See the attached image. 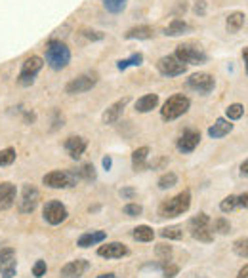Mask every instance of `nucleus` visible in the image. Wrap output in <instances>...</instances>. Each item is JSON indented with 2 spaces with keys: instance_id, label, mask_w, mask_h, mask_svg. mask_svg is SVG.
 Segmentation results:
<instances>
[{
  "instance_id": "473e14b6",
  "label": "nucleus",
  "mask_w": 248,
  "mask_h": 278,
  "mask_svg": "<svg viewBox=\"0 0 248 278\" xmlns=\"http://www.w3.org/2000/svg\"><path fill=\"white\" fill-rule=\"evenodd\" d=\"M77 174V178L79 179H84V181H92V179H96V170L92 164H82V168L79 172H75Z\"/></svg>"
},
{
  "instance_id": "7c9ffc66",
  "label": "nucleus",
  "mask_w": 248,
  "mask_h": 278,
  "mask_svg": "<svg viewBox=\"0 0 248 278\" xmlns=\"http://www.w3.org/2000/svg\"><path fill=\"white\" fill-rule=\"evenodd\" d=\"M16 156H18L16 149H12V147L2 149L0 150V166H10V164H14V162H16Z\"/></svg>"
},
{
  "instance_id": "0eeeda50",
  "label": "nucleus",
  "mask_w": 248,
  "mask_h": 278,
  "mask_svg": "<svg viewBox=\"0 0 248 278\" xmlns=\"http://www.w3.org/2000/svg\"><path fill=\"white\" fill-rule=\"evenodd\" d=\"M42 67H44V60L40 56H31V58L23 61L20 69V76H18L21 86H31L35 82V76L39 74Z\"/></svg>"
},
{
  "instance_id": "a19ab883",
  "label": "nucleus",
  "mask_w": 248,
  "mask_h": 278,
  "mask_svg": "<svg viewBox=\"0 0 248 278\" xmlns=\"http://www.w3.org/2000/svg\"><path fill=\"white\" fill-rule=\"evenodd\" d=\"M141 212H143V208L139 204H134V202H130V204L124 206V214L130 216V218H138V216H141Z\"/></svg>"
},
{
  "instance_id": "c9c22d12",
  "label": "nucleus",
  "mask_w": 248,
  "mask_h": 278,
  "mask_svg": "<svg viewBox=\"0 0 248 278\" xmlns=\"http://www.w3.org/2000/svg\"><path fill=\"white\" fill-rule=\"evenodd\" d=\"M155 254H157V258L160 259V263H168L170 259H172V246L159 244V246L155 248Z\"/></svg>"
},
{
  "instance_id": "423d86ee",
  "label": "nucleus",
  "mask_w": 248,
  "mask_h": 278,
  "mask_svg": "<svg viewBox=\"0 0 248 278\" xmlns=\"http://www.w3.org/2000/svg\"><path fill=\"white\" fill-rule=\"evenodd\" d=\"M77 181H79L77 174L65 172V170H54L42 178V183L50 189H69V187L77 185Z\"/></svg>"
},
{
  "instance_id": "dca6fc26",
  "label": "nucleus",
  "mask_w": 248,
  "mask_h": 278,
  "mask_svg": "<svg viewBox=\"0 0 248 278\" xmlns=\"http://www.w3.org/2000/svg\"><path fill=\"white\" fill-rule=\"evenodd\" d=\"M128 103H130V98H122V100L115 101L109 109L103 112V116H101L103 124H115V122H119V118L122 116V112H124Z\"/></svg>"
},
{
  "instance_id": "f257e3e1",
  "label": "nucleus",
  "mask_w": 248,
  "mask_h": 278,
  "mask_svg": "<svg viewBox=\"0 0 248 278\" xmlns=\"http://www.w3.org/2000/svg\"><path fill=\"white\" fill-rule=\"evenodd\" d=\"M46 63L50 69L61 70L71 63V50L65 42L58 38H52L46 44Z\"/></svg>"
},
{
  "instance_id": "ddd939ff",
  "label": "nucleus",
  "mask_w": 248,
  "mask_h": 278,
  "mask_svg": "<svg viewBox=\"0 0 248 278\" xmlns=\"http://www.w3.org/2000/svg\"><path fill=\"white\" fill-rule=\"evenodd\" d=\"M16 250L14 248H2L0 250V274L2 278H14L16 276Z\"/></svg>"
},
{
  "instance_id": "bb28decb",
  "label": "nucleus",
  "mask_w": 248,
  "mask_h": 278,
  "mask_svg": "<svg viewBox=\"0 0 248 278\" xmlns=\"http://www.w3.org/2000/svg\"><path fill=\"white\" fill-rule=\"evenodd\" d=\"M132 236H134V240H138V242H153L155 230L151 227H147V225H139V227H136L132 230Z\"/></svg>"
},
{
  "instance_id": "39448f33",
  "label": "nucleus",
  "mask_w": 248,
  "mask_h": 278,
  "mask_svg": "<svg viewBox=\"0 0 248 278\" xmlns=\"http://www.w3.org/2000/svg\"><path fill=\"white\" fill-rule=\"evenodd\" d=\"M189 230L191 236L198 242H212L214 240V230H212V221L206 214H198L189 221Z\"/></svg>"
},
{
  "instance_id": "f8f14e48",
  "label": "nucleus",
  "mask_w": 248,
  "mask_h": 278,
  "mask_svg": "<svg viewBox=\"0 0 248 278\" xmlns=\"http://www.w3.org/2000/svg\"><path fill=\"white\" fill-rule=\"evenodd\" d=\"M40 192L35 185H25L21 190V200H20V212L21 214H31L35 212V208L39 206Z\"/></svg>"
},
{
  "instance_id": "c756f323",
  "label": "nucleus",
  "mask_w": 248,
  "mask_h": 278,
  "mask_svg": "<svg viewBox=\"0 0 248 278\" xmlns=\"http://www.w3.org/2000/svg\"><path fill=\"white\" fill-rule=\"evenodd\" d=\"M105 10L111 12V14H120V12L126 8V2L128 0H101Z\"/></svg>"
},
{
  "instance_id": "58836bf2",
  "label": "nucleus",
  "mask_w": 248,
  "mask_h": 278,
  "mask_svg": "<svg viewBox=\"0 0 248 278\" xmlns=\"http://www.w3.org/2000/svg\"><path fill=\"white\" fill-rule=\"evenodd\" d=\"M80 34H82L84 38L92 40V42H99V40L105 38V34H103L101 30H94V29H80Z\"/></svg>"
},
{
  "instance_id": "a18cd8bd",
  "label": "nucleus",
  "mask_w": 248,
  "mask_h": 278,
  "mask_svg": "<svg viewBox=\"0 0 248 278\" xmlns=\"http://www.w3.org/2000/svg\"><path fill=\"white\" fill-rule=\"evenodd\" d=\"M237 204H238V208L248 210V192H242L240 196H237Z\"/></svg>"
},
{
  "instance_id": "8fccbe9b",
  "label": "nucleus",
  "mask_w": 248,
  "mask_h": 278,
  "mask_svg": "<svg viewBox=\"0 0 248 278\" xmlns=\"http://www.w3.org/2000/svg\"><path fill=\"white\" fill-rule=\"evenodd\" d=\"M242 60H244V69L248 72V46L246 48H242Z\"/></svg>"
},
{
  "instance_id": "412c9836",
  "label": "nucleus",
  "mask_w": 248,
  "mask_h": 278,
  "mask_svg": "<svg viewBox=\"0 0 248 278\" xmlns=\"http://www.w3.org/2000/svg\"><path fill=\"white\" fill-rule=\"evenodd\" d=\"M153 34H155V30L153 27H149V25H138V27H132L124 32V38L126 40H149L153 38Z\"/></svg>"
},
{
  "instance_id": "4be33fe9",
  "label": "nucleus",
  "mask_w": 248,
  "mask_h": 278,
  "mask_svg": "<svg viewBox=\"0 0 248 278\" xmlns=\"http://www.w3.org/2000/svg\"><path fill=\"white\" fill-rule=\"evenodd\" d=\"M159 105V96L157 94H145L136 101V110L138 112H151Z\"/></svg>"
},
{
  "instance_id": "3c124183",
  "label": "nucleus",
  "mask_w": 248,
  "mask_h": 278,
  "mask_svg": "<svg viewBox=\"0 0 248 278\" xmlns=\"http://www.w3.org/2000/svg\"><path fill=\"white\" fill-rule=\"evenodd\" d=\"M35 120H37V116H35V112H25V122H31V124H33Z\"/></svg>"
},
{
  "instance_id": "a878e982",
  "label": "nucleus",
  "mask_w": 248,
  "mask_h": 278,
  "mask_svg": "<svg viewBox=\"0 0 248 278\" xmlns=\"http://www.w3.org/2000/svg\"><path fill=\"white\" fill-rule=\"evenodd\" d=\"M244 25V14L242 12H233L229 14L227 20H225V27H227V32H238Z\"/></svg>"
},
{
  "instance_id": "b1692460",
  "label": "nucleus",
  "mask_w": 248,
  "mask_h": 278,
  "mask_svg": "<svg viewBox=\"0 0 248 278\" xmlns=\"http://www.w3.org/2000/svg\"><path fill=\"white\" fill-rule=\"evenodd\" d=\"M107 238V234L103 230H92V232H86L79 238V246L80 248H90V246H96L99 242Z\"/></svg>"
},
{
  "instance_id": "c85d7f7f",
  "label": "nucleus",
  "mask_w": 248,
  "mask_h": 278,
  "mask_svg": "<svg viewBox=\"0 0 248 278\" xmlns=\"http://www.w3.org/2000/svg\"><path fill=\"white\" fill-rule=\"evenodd\" d=\"M178 183V176L174 174V172H166L164 176H160L159 179V189L166 190V189H172L174 185Z\"/></svg>"
},
{
  "instance_id": "79ce46f5",
  "label": "nucleus",
  "mask_w": 248,
  "mask_h": 278,
  "mask_svg": "<svg viewBox=\"0 0 248 278\" xmlns=\"http://www.w3.org/2000/svg\"><path fill=\"white\" fill-rule=\"evenodd\" d=\"M46 270H48V267H46V261L39 259V261L35 263V267H33V274H35L37 278H42L44 274H46Z\"/></svg>"
},
{
  "instance_id": "72a5a7b5",
  "label": "nucleus",
  "mask_w": 248,
  "mask_h": 278,
  "mask_svg": "<svg viewBox=\"0 0 248 278\" xmlns=\"http://www.w3.org/2000/svg\"><path fill=\"white\" fill-rule=\"evenodd\" d=\"M233 252L237 254L238 258L248 259V236H246V238L235 240V244H233Z\"/></svg>"
},
{
  "instance_id": "6ab92c4d",
  "label": "nucleus",
  "mask_w": 248,
  "mask_h": 278,
  "mask_svg": "<svg viewBox=\"0 0 248 278\" xmlns=\"http://www.w3.org/2000/svg\"><path fill=\"white\" fill-rule=\"evenodd\" d=\"M16 185H12L8 181L0 183V210H8L16 202Z\"/></svg>"
},
{
  "instance_id": "2eb2a0df",
  "label": "nucleus",
  "mask_w": 248,
  "mask_h": 278,
  "mask_svg": "<svg viewBox=\"0 0 248 278\" xmlns=\"http://www.w3.org/2000/svg\"><path fill=\"white\" fill-rule=\"evenodd\" d=\"M90 268V263L86 259H77V261H69L65 267H61L60 274L63 278H80Z\"/></svg>"
},
{
  "instance_id": "7ed1b4c3",
  "label": "nucleus",
  "mask_w": 248,
  "mask_h": 278,
  "mask_svg": "<svg viewBox=\"0 0 248 278\" xmlns=\"http://www.w3.org/2000/svg\"><path fill=\"white\" fill-rule=\"evenodd\" d=\"M191 107V100L183 94H176L168 100L164 101L162 109H160V116L164 120H176L179 118L181 114H185Z\"/></svg>"
},
{
  "instance_id": "c03bdc74",
  "label": "nucleus",
  "mask_w": 248,
  "mask_h": 278,
  "mask_svg": "<svg viewBox=\"0 0 248 278\" xmlns=\"http://www.w3.org/2000/svg\"><path fill=\"white\" fill-rule=\"evenodd\" d=\"M119 194L124 200H132L134 196H136V189H132V187H124V189L119 190Z\"/></svg>"
},
{
  "instance_id": "4468645a",
  "label": "nucleus",
  "mask_w": 248,
  "mask_h": 278,
  "mask_svg": "<svg viewBox=\"0 0 248 278\" xmlns=\"http://www.w3.org/2000/svg\"><path fill=\"white\" fill-rule=\"evenodd\" d=\"M198 141H200V134L198 132H195V130H185L181 134V138L178 139V150L183 152V154L193 152V150L197 149Z\"/></svg>"
},
{
  "instance_id": "09e8293b",
  "label": "nucleus",
  "mask_w": 248,
  "mask_h": 278,
  "mask_svg": "<svg viewBox=\"0 0 248 278\" xmlns=\"http://www.w3.org/2000/svg\"><path fill=\"white\" fill-rule=\"evenodd\" d=\"M237 278H248V265H244V267L238 270Z\"/></svg>"
},
{
  "instance_id": "5701e85b",
  "label": "nucleus",
  "mask_w": 248,
  "mask_h": 278,
  "mask_svg": "<svg viewBox=\"0 0 248 278\" xmlns=\"http://www.w3.org/2000/svg\"><path fill=\"white\" fill-rule=\"evenodd\" d=\"M147 156H149V147H139L132 152V166L136 172H143V170L149 168L147 164Z\"/></svg>"
},
{
  "instance_id": "a211bd4d",
  "label": "nucleus",
  "mask_w": 248,
  "mask_h": 278,
  "mask_svg": "<svg viewBox=\"0 0 248 278\" xmlns=\"http://www.w3.org/2000/svg\"><path fill=\"white\" fill-rule=\"evenodd\" d=\"M86 147H88V141L80 138V136H71V138L65 139V149H67L71 158L79 160L82 156V152L86 150Z\"/></svg>"
},
{
  "instance_id": "37998d69",
  "label": "nucleus",
  "mask_w": 248,
  "mask_h": 278,
  "mask_svg": "<svg viewBox=\"0 0 248 278\" xmlns=\"http://www.w3.org/2000/svg\"><path fill=\"white\" fill-rule=\"evenodd\" d=\"M193 12L197 14L198 18H202V16L206 14V2H204V0H197L195 6H193Z\"/></svg>"
},
{
  "instance_id": "603ef678",
  "label": "nucleus",
  "mask_w": 248,
  "mask_h": 278,
  "mask_svg": "<svg viewBox=\"0 0 248 278\" xmlns=\"http://www.w3.org/2000/svg\"><path fill=\"white\" fill-rule=\"evenodd\" d=\"M96 278H119V276H115L113 272H109V274H99V276H96Z\"/></svg>"
},
{
  "instance_id": "9b49d317",
  "label": "nucleus",
  "mask_w": 248,
  "mask_h": 278,
  "mask_svg": "<svg viewBox=\"0 0 248 278\" xmlns=\"http://www.w3.org/2000/svg\"><path fill=\"white\" fill-rule=\"evenodd\" d=\"M187 86L191 90L198 92V94L206 96V94H210V92L214 90L216 80H214V76L208 74V72H195V74H191L187 78Z\"/></svg>"
},
{
  "instance_id": "de8ad7c7",
  "label": "nucleus",
  "mask_w": 248,
  "mask_h": 278,
  "mask_svg": "<svg viewBox=\"0 0 248 278\" xmlns=\"http://www.w3.org/2000/svg\"><path fill=\"white\" fill-rule=\"evenodd\" d=\"M240 174H242L244 178H248V158L244 160L242 164H240Z\"/></svg>"
},
{
  "instance_id": "f704fd0d",
  "label": "nucleus",
  "mask_w": 248,
  "mask_h": 278,
  "mask_svg": "<svg viewBox=\"0 0 248 278\" xmlns=\"http://www.w3.org/2000/svg\"><path fill=\"white\" fill-rule=\"evenodd\" d=\"M225 114H227V120H238L244 114V107L240 103H233L225 109Z\"/></svg>"
},
{
  "instance_id": "6e6552de",
  "label": "nucleus",
  "mask_w": 248,
  "mask_h": 278,
  "mask_svg": "<svg viewBox=\"0 0 248 278\" xmlns=\"http://www.w3.org/2000/svg\"><path fill=\"white\" fill-rule=\"evenodd\" d=\"M98 72H84V74H80L77 78H73L65 86V92L69 94V96H77V94H84V92H90V90L94 88L96 84H98Z\"/></svg>"
},
{
  "instance_id": "20e7f679",
  "label": "nucleus",
  "mask_w": 248,
  "mask_h": 278,
  "mask_svg": "<svg viewBox=\"0 0 248 278\" xmlns=\"http://www.w3.org/2000/svg\"><path fill=\"white\" fill-rule=\"evenodd\" d=\"M174 58H178L185 65H204L208 61V56L204 54V50L197 44H191V42L179 44L174 52Z\"/></svg>"
},
{
  "instance_id": "1a4fd4ad",
  "label": "nucleus",
  "mask_w": 248,
  "mask_h": 278,
  "mask_svg": "<svg viewBox=\"0 0 248 278\" xmlns=\"http://www.w3.org/2000/svg\"><path fill=\"white\" fill-rule=\"evenodd\" d=\"M42 214H44L46 223H50V225H61L67 219V216H69L67 208L61 204L60 200H50V202H46Z\"/></svg>"
},
{
  "instance_id": "cd10ccee",
  "label": "nucleus",
  "mask_w": 248,
  "mask_h": 278,
  "mask_svg": "<svg viewBox=\"0 0 248 278\" xmlns=\"http://www.w3.org/2000/svg\"><path fill=\"white\" fill-rule=\"evenodd\" d=\"M143 63V54H132L128 60H120L119 63H117V67H119V70H126L128 67H139Z\"/></svg>"
},
{
  "instance_id": "2f4dec72",
  "label": "nucleus",
  "mask_w": 248,
  "mask_h": 278,
  "mask_svg": "<svg viewBox=\"0 0 248 278\" xmlns=\"http://www.w3.org/2000/svg\"><path fill=\"white\" fill-rule=\"evenodd\" d=\"M160 236H162V238H168V240H179L183 236V230H181V227L160 228Z\"/></svg>"
},
{
  "instance_id": "9d476101",
  "label": "nucleus",
  "mask_w": 248,
  "mask_h": 278,
  "mask_svg": "<svg viewBox=\"0 0 248 278\" xmlns=\"http://www.w3.org/2000/svg\"><path fill=\"white\" fill-rule=\"evenodd\" d=\"M157 69L164 76H179V74H185L187 72V65L181 63L174 56H164V58H160L157 61Z\"/></svg>"
},
{
  "instance_id": "ea45409f",
  "label": "nucleus",
  "mask_w": 248,
  "mask_h": 278,
  "mask_svg": "<svg viewBox=\"0 0 248 278\" xmlns=\"http://www.w3.org/2000/svg\"><path fill=\"white\" fill-rule=\"evenodd\" d=\"M162 272H164V278H174L179 272V267L168 261V263H162Z\"/></svg>"
},
{
  "instance_id": "f03ea898",
  "label": "nucleus",
  "mask_w": 248,
  "mask_h": 278,
  "mask_svg": "<svg viewBox=\"0 0 248 278\" xmlns=\"http://www.w3.org/2000/svg\"><path fill=\"white\" fill-rule=\"evenodd\" d=\"M189 208H191V190L185 189L170 200H164L159 206V216L160 218H178L181 214H185Z\"/></svg>"
},
{
  "instance_id": "4c0bfd02",
  "label": "nucleus",
  "mask_w": 248,
  "mask_h": 278,
  "mask_svg": "<svg viewBox=\"0 0 248 278\" xmlns=\"http://www.w3.org/2000/svg\"><path fill=\"white\" fill-rule=\"evenodd\" d=\"M235 208H238V204H237V196H233V194H229V196H225V198L219 202V210L223 214H229V212H233Z\"/></svg>"
},
{
  "instance_id": "393cba45",
  "label": "nucleus",
  "mask_w": 248,
  "mask_h": 278,
  "mask_svg": "<svg viewBox=\"0 0 248 278\" xmlns=\"http://www.w3.org/2000/svg\"><path fill=\"white\" fill-rule=\"evenodd\" d=\"M187 30H189L187 21L176 18V20H172V23H170L168 27L164 29V34H166V36H181V34H183V32H187Z\"/></svg>"
},
{
  "instance_id": "e433bc0d",
  "label": "nucleus",
  "mask_w": 248,
  "mask_h": 278,
  "mask_svg": "<svg viewBox=\"0 0 248 278\" xmlns=\"http://www.w3.org/2000/svg\"><path fill=\"white\" fill-rule=\"evenodd\" d=\"M212 230H216L218 234H227L231 230V225H229V221L225 218H218L214 219V223H212Z\"/></svg>"
},
{
  "instance_id": "49530a36",
  "label": "nucleus",
  "mask_w": 248,
  "mask_h": 278,
  "mask_svg": "<svg viewBox=\"0 0 248 278\" xmlns=\"http://www.w3.org/2000/svg\"><path fill=\"white\" fill-rule=\"evenodd\" d=\"M101 164H103V168L105 170H111V166H113V158H111V156H103Z\"/></svg>"
},
{
  "instance_id": "aec40b11",
  "label": "nucleus",
  "mask_w": 248,
  "mask_h": 278,
  "mask_svg": "<svg viewBox=\"0 0 248 278\" xmlns=\"http://www.w3.org/2000/svg\"><path fill=\"white\" fill-rule=\"evenodd\" d=\"M231 130H233V124H231V120H227V118H218L216 122H214V126H210V128H208V136L212 139L225 138L227 134H231Z\"/></svg>"
},
{
  "instance_id": "f3484780",
  "label": "nucleus",
  "mask_w": 248,
  "mask_h": 278,
  "mask_svg": "<svg viewBox=\"0 0 248 278\" xmlns=\"http://www.w3.org/2000/svg\"><path fill=\"white\" fill-rule=\"evenodd\" d=\"M98 256L105 259H120L124 256H128V248L124 244H120V242H109L105 246H99Z\"/></svg>"
}]
</instances>
